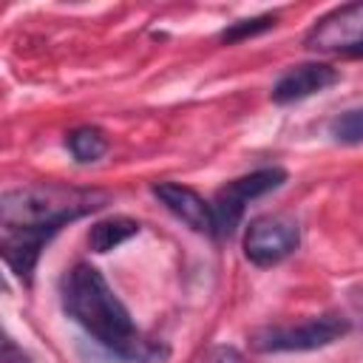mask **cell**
Returning <instances> with one entry per match:
<instances>
[{"label": "cell", "mask_w": 363, "mask_h": 363, "mask_svg": "<svg viewBox=\"0 0 363 363\" xmlns=\"http://www.w3.org/2000/svg\"><path fill=\"white\" fill-rule=\"evenodd\" d=\"M62 312L85 329L105 352L122 363H164L170 349L162 340L145 337L128 306L108 286L105 275L91 264H74L60 286Z\"/></svg>", "instance_id": "6da1fadb"}, {"label": "cell", "mask_w": 363, "mask_h": 363, "mask_svg": "<svg viewBox=\"0 0 363 363\" xmlns=\"http://www.w3.org/2000/svg\"><path fill=\"white\" fill-rule=\"evenodd\" d=\"M108 204V193L65 184H26L0 196V230H43L57 235L65 224L96 213Z\"/></svg>", "instance_id": "7a4b0ae2"}, {"label": "cell", "mask_w": 363, "mask_h": 363, "mask_svg": "<svg viewBox=\"0 0 363 363\" xmlns=\"http://www.w3.org/2000/svg\"><path fill=\"white\" fill-rule=\"evenodd\" d=\"M352 323L349 318L337 312H326L309 320H301L295 326H261L250 335V346L261 354L275 352H315L323 346H332L343 335H349Z\"/></svg>", "instance_id": "3957f363"}, {"label": "cell", "mask_w": 363, "mask_h": 363, "mask_svg": "<svg viewBox=\"0 0 363 363\" xmlns=\"http://www.w3.org/2000/svg\"><path fill=\"white\" fill-rule=\"evenodd\" d=\"M286 182V170L284 167H258L247 176L233 179L230 184H224L216 199L210 201L213 207V224H216V238H230L235 233V227L244 218V210L252 199H261L272 190H278Z\"/></svg>", "instance_id": "277c9868"}, {"label": "cell", "mask_w": 363, "mask_h": 363, "mask_svg": "<svg viewBox=\"0 0 363 363\" xmlns=\"http://www.w3.org/2000/svg\"><path fill=\"white\" fill-rule=\"evenodd\" d=\"M301 244V227L289 216H258L244 233V255L255 267H275Z\"/></svg>", "instance_id": "5b68a950"}, {"label": "cell", "mask_w": 363, "mask_h": 363, "mask_svg": "<svg viewBox=\"0 0 363 363\" xmlns=\"http://www.w3.org/2000/svg\"><path fill=\"white\" fill-rule=\"evenodd\" d=\"M303 43L312 51H337V54L363 45V3H349L323 14L309 28Z\"/></svg>", "instance_id": "8992f818"}, {"label": "cell", "mask_w": 363, "mask_h": 363, "mask_svg": "<svg viewBox=\"0 0 363 363\" xmlns=\"http://www.w3.org/2000/svg\"><path fill=\"white\" fill-rule=\"evenodd\" d=\"M150 193L164 204V210H170V213H173L182 224H187L193 233L216 235L213 207H210V201H204L193 187L179 184V182H156V184H150Z\"/></svg>", "instance_id": "52a82bcc"}, {"label": "cell", "mask_w": 363, "mask_h": 363, "mask_svg": "<svg viewBox=\"0 0 363 363\" xmlns=\"http://www.w3.org/2000/svg\"><path fill=\"white\" fill-rule=\"evenodd\" d=\"M337 79H340V71L326 62H301V65H292L286 74H281L269 96L278 105H289L332 88Z\"/></svg>", "instance_id": "ba28073f"}, {"label": "cell", "mask_w": 363, "mask_h": 363, "mask_svg": "<svg viewBox=\"0 0 363 363\" xmlns=\"http://www.w3.org/2000/svg\"><path fill=\"white\" fill-rule=\"evenodd\" d=\"M139 221L128 218V216H111V218H102L96 224H91L88 230V250L91 252H111L116 250L119 244L130 241L133 235H139Z\"/></svg>", "instance_id": "9c48e42d"}, {"label": "cell", "mask_w": 363, "mask_h": 363, "mask_svg": "<svg viewBox=\"0 0 363 363\" xmlns=\"http://www.w3.org/2000/svg\"><path fill=\"white\" fill-rule=\"evenodd\" d=\"M65 147L71 150V156L77 162L91 164V162H99L108 153V136L94 125H79L65 136Z\"/></svg>", "instance_id": "30bf717a"}, {"label": "cell", "mask_w": 363, "mask_h": 363, "mask_svg": "<svg viewBox=\"0 0 363 363\" xmlns=\"http://www.w3.org/2000/svg\"><path fill=\"white\" fill-rule=\"evenodd\" d=\"M329 136L340 145H363V108L337 113L329 122Z\"/></svg>", "instance_id": "8fae6325"}, {"label": "cell", "mask_w": 363, "mask_h": 363, "mask_svg": "<svg viewBox=\"0 0 363 363\" xmlns=\"http://www.w3.org/2000/svg\"><path fill=\"white\" fill-rule=\"evenodd\" d=\"M278 23V14H258V17H250V20H238V23H230L218 40L221 43H241L247 37H255V34H264L269 28H275Z\"/></svg>", "instance_id": "7c38bea8"}, {"label": "cell", "mask_w": 363, "mask_h": 363, "mask_svg": "<svg viewBox=\"0 0 363 363\" xmlns=\"http://www.w3.org/2000/svg\"><path fill=\"white\" fill-rule=\"evenodd\" d=\"M201 363H244V357L233 346H213Z\"/></svg>", "instance_id": "4fadbf2b"}, {"label": "cell", "mask_w": 363, "mask_h": 363, "mask_svg": "<svg viewBox=\"0 0 363 363\" xmlns=\"http://www.w3.org/2000/svg\"><path fill=\"white\" fill-rule=\"evenodd\" d=\"M3 363H28V357L23 354V349H17L11 340L3 343Z\"/></svg>", "instance_id": "5bb4252c"}, {"label": "cell", "mask_w": 363, "mask_h": 363, "mask_svg": "<svg viewBox=\"0 0 363 363\" xmlns=\"http://www.w3.org/2000/svg\"><path fill=\"white\" fill-rule=\"evenodd\" d=\"M349 306H352V312L363 320V284H357V286L349 289Z\"/></svg>", "instance_id": "9a60e30c"}, {"label": "cell", "mask_w": 363, "mask_h": 363, "mask_svg": "<svg viewBox=\"0 0 363 363\" xmlns=\"http://www.w3.org/2000/svg\"><path fill=\"white\" fill-rule=\"evenodd\" d=\"M343 57H354V60H357V57H363V45H357V48H352V51H346Z\"/></svg>", "instance_id": "2e32d148"}]
</instances>
